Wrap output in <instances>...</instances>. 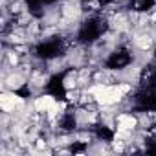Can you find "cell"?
Returning <instances> with one entry per match:
<instances>
[{
	"instance_id": "obj_2",
	"label": "cell",
	"mask_w": 156,
	"mask_h": 156,
	"mask_svg": "<svg viewBox=\"0 0 156 156\" xmlns=\"http://www.w3.org/2000/svg\"><path fill=\"white\" fill-rule=\"evenodd\" d=\"M0 103H2V108H4L6 112H9V110H13L17 105H20L22 99L17 98V96H11V94H4L2 98H0Z\"/></svg>"
},
{
	"instance_id": "obj_1",
	"label": "cell",
	"mask_w": 156,
	"mask_h": 156,
	"mask_svg": "<svg viewBox=\"0 0 156 156\" xmlns=\"http://www.w3.org/2000/svg\"><path fill=\"white\" fill-rule=\"evenodd\" d=\"M123 92H127V87H103V85H99V87L92 88L94 98L103 105H112V103L119 101Z\"/></svg>"
},
{
	"instance_id": "obj_3",
	"label": "cell",
	"mask_w": 156,
	"mask_h": 156,
	"mask_svg": "<svg viewBox=\"0 0 156 156\" xmlns=\"http://www.w3.org/2000/svg\"><path fill=\"white\" fill-rule=\"evenodd\" d=\"M51 105H53V98H50V96H42V98H39V99L35 101V108H37L39 112L50 110Z\"/></svg>"
},
{
	"instance_id": "obj_4",
	"label": "cell",
	"mask_w": 156,
	"mask_h": 156,
	"mask_svg": "<svg viewBox=\"0 0 156 156\" xmlns=\"http://www.w3.org/2000/svg\"><path fill=\"white\" fill-rule=\"evenodd\" d=\"M118 121H119V129H123V130H130V129H134V125H136V119H134L132 116H127V114L119 116Z\"/></svg>"
}]
</instances>
